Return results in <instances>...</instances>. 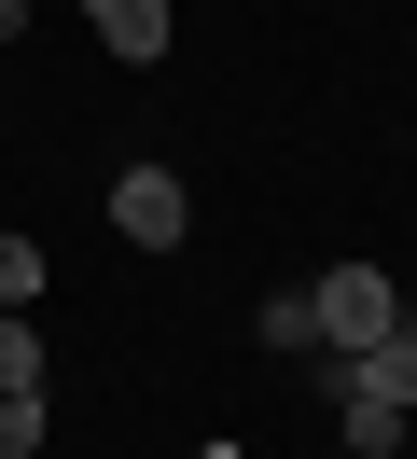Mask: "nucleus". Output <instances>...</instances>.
<instances>
[{
  "label": "nucleus",
  "mask_w": 417,
  "mask_h": 459,
  "mask_svg": "<svg viewBox=\"0 0 417 459\" xmlns=\"http://www.w3.org/2000/svg\"><path fill=\"white\" fill-rule=\"evenodd\" d=\"M404 459H417V418H404Z\"/></svg>",
  "instance_id": "9d476101"
},
{
  "label": "nucleus",
  "mask_w": 417,
  "mask_h": 459,
  "mask_svg": "<svg viewBox=\"0 0 417 459\" xmlns=\"http://www.w3.org/2000/svg\"><path fill=\"white\" fill-rule=\"evenodd\" d=\"M42 431H56L42 390H0V459H42Z\"/></svg>",
  "instance_id": "39448f33"
},
{
  "label": "nucleus",
  "mask_w": 417,
  "mask_h": 459,
  "mask_svg": "<svg viewBox=\"0 0 417 459\" xmlns=\"http://www.w3.org/2000/svg\"><path fill=\"white\" fill-rule=\"evenodd\" d=\"M14 29H28V0H0V42H14Z\"/></svg>",
  "instance_id": "1a4fd4ad"
},
{
  "label": "nucleus",
  "mask_w": 417,
  "mask_h": 459,
  "mask_svg": "<svg viewBox=\"0 0 417 459\" xmlns=\"http://www.w3.org/2000/svg\"><path fill=\"white\" fill-rule=\"evenodd\" d=\"M28 292H42V251H28V237H0V307L28 320Z\"/></svg>",
  "instance_id": "6e6552de"
},
{
  "label": "nucleus",
  "mask_w": 417,
  "mask_h": 459,
  "mask_svg": "<svg viewBox=\"0 0 417 459\" xmlns=\"http://www.w3.org/2000/svg\"><path fill=\"white\" fill-rule=\"evenodd\" d=\"M0 390H42V334H28L14 307H0Z\"/></svg>",
  "instance_id": "423d86ee"
},
{
  "label": "nucleus",
  "mask_w": 417,
  "mask_h": 459,
  "mask_svg": "<svg viewBox=\"0 0 417 459\" xmlns=\"http://www.w3.org/2000/svg\"><path fill=\"white\" fill-rule=\"evenodd\" d=\"M265 348H320V307L306 292H265Z\"/></svg>",
  "instance_id": "0eeeda50"
},
{
  "label": "nucleus",
  "mask_w": 417,
  "mask_h": 459,
  "mask_svg": "<svg viewBox=\"0 0 417 459\" xmlns=\"http://www.w3.org/2000/svg\"><path fill=\"white\" fill-rule=\"evenodd\" d=\"M306 307H320V348H334V362H361V348H376L389 320H404V292H389L376 264H334V279L306 292Z\"/></svg>",
  "instance_id": "f257e3e1"
},
{
  "label": "nucleus",
  "mask_w": 417,
  "mask_h": 459,
  "mask_svg": "<svg viewBox=\"0 0 417 459\" xmlns=\"http://www.w3.org/2000/svg\"><path fill=\"white\" fill-rule=\"evenodd\" d=\"M209 459H237V446H209Z\"/></svg>",
  "instance_id": "9b49d317"
},
{
  "label": "nucleus",
  "mask_w": 417,
  "mask_h": 459,
  "mask_svg": "<svg viewBox=\"0 0 417 459\" xmlns=\"http://www.w3.org/2000/svg\"><path fill=\"white\" fill-rule=\"evenodd\" d=\"M111 223H126V251H181V223H195L181 168H126L111 181Z\"/></svg>",
  "instance_id": "7ed1b4c3"
},
{
  "label": "nucleus",
  "mask_w": 417,
  "mask_h": 459,
  "mask_svg": "<svg viewBox=\"0 0 417 459\" xmlns=\"http://www.w3.org/2000/svg\"><path fill=\"white\" fill-rule=\"evenodd\" d=\"M334 403H376V418H417V307L389 320L361 362H334Z\"/></svg>",
  "instance_id": "f03ea898"
},
{
  "label": "nucleus",
  "mask_w": 417,
  "mask_h": 459,
  "mask_svg": "<svg viewBox=\"0 0 417 459\" xmlns=\"http://www.w3.org/2000/svg\"><path fill=\"white\" fill-rule=\"evenodd\" d=\"M98 42H111L126 70H153V56H167V0H98Z\"/></svg>",
  "instance_id": "20e7f679"
}]
</instances>
